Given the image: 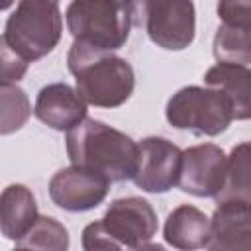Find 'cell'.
Masks as SVG:
<instances>
[{
  "label": "cell",
  "instance_id": "obj_15",
  "mask_svg": "<svg viewBox=\"0 0 251 251\" xmlns=\"http://www.w3.org/2000/svg\"><path fill=\"white\" fill-rule=\"evenodd\" d=\"M249 69L241 65H227V63H218L208 73L204 75V82L208 88H216L224 92L231 106H233V116L235 120H247L251 112V102H249Z\"/></svg>",
  "mask_w": 251,
  "mask_h": 251
},
{
  "label": "cell",
  "instance_id": "obj_16",
  "mask_svg": "<svg viewBox=\"0 0 251 251\" xmlns=\"http://www.w3.org/2000/svg\"><path fill=\"white\" fill-rule=\"evenodd\" d=\"M214 57L218 63L247 67L251 61V25L222 24L214 35Z\"/></svg>",
  "mask_w": 251,
  "mask_h": 251
},
{
  "label": "cell",
  "instance_id": "obj_24",
  "mask_svg": "<svg viewBox=\"0 0 251 251\" xmlns=\"http://www.w3.org/2000/svg\"><path fill=\"white\" fill-rule=\"evenodd\" d=\"M14 251H29V249H24V247H16Z\"/></svg>",
  "mask_w": 251,
  "mask_h": 251
},
{
  "label": "cell",
  "instance_id": "obj_9",
  "mask_svg": "<svg viewBox=\"0 0 251 251\" xmlns=\"http://www.w3.org/2000/svg\"><path fill=\"white\" fill-rule=\"evenodd\" d=\"M227 157L214 143L188 147L180 157L178 186L192 196H218L226 178Z\"/></svg>",
  "mask_w": 251,
  "mask_h": 251
},
{
  "label": "cell",
  "instance_id": "obj_14",
  "mask_svg": "<svg viewBox=\"0 0 251 251\" xmlns=\"http://www.w3.org/2000/svg\"><path fill=\"white\" fill-rule=\"evenodd\" d=\"M210 218L188 204L175 208L165 222V241L178 251H196L206 245Z\"/></svg>",
  "mask_w": 251,
  "mask_h": 251
},
{
  "label": "cell",
  "instance_id": "obj_22",
  "mask_svg": "<svg viewBox=\"0 0 251 251\" xmlns=\"http://www.w3.org/2000/svg\"><path fill=\"white\" fill-rule=\"evenodd\" d=\"M218 16L222 24H237V25H251V2H220Z\"/></svg>",
  "mask_w": 251,
  "mask_h": 251
},
{
  "label": "cell",
  "instance_id": "obj_13",
  "mask_svg": "<svg viewBox=\"0 0 251 251\" xmlns=\"http://www.w3.org/2000/svg\"><path fill=\"white\" fill-rule=\"evenodd\" d=\"M37 220L33 192L24 184H10L0 194V231L8 239H22Z\"/></svg>",
  "mask_w": 251,
  "mask_h": 251
},
{
  "label": "cell",
  "instance_id": "obj_8",
  "mask_svg": "<svg viewBox=\"0 0 251 251\" xmlns=\"http://www.w3.org/2000/svg\"><path fill=\"white\" fill-rule=\"evenodd\" d=\"M182 151L165 137H145L137 145L135 184L145 192H167L178 182Z\"/></svg>",
  "mask_w": 251,
  "mask_h": 251
},
{
  "label": "cell",
  "instance_id": "obj_6",
  "mask_svg": "<svg viewBox=\"0 0 251 251\" xmlns=\"http://www.w3.org/2000/svg\"><path fill=\"white\" fill-rule=\"evenodd\" d=\"M143 14L149 39L163 49L180 51L188 47L196 31V14L192 2H141L137 6Z\"/></svg>",
  "mask_w": 251,
  "mask_h": 251
},
{
  "label": "cell",
  "instance_id": "obj_21",
  "mask_svg": "<svg viewBox=\"0 0 251 251\" xmlns=\"http://www.w3.org/2000/svg\"><path fill=\"white\" fill-rule=\"evenodd\" d=\"M82 249L84 251H127L124 245H120L98 222H92L88 224L84 229H82Z\"/></svg>",
  "mask_w": 251,
  "mask_h": 251
},
{
  "label": "cell",
  "instance_id": "obj_10",
  "mask_svg": "<svg viewBox=\"0 0 251 251\" xmlns=\"http://www.w3.org/2000/svg\"><path fill=\"white\" fill-rule=\"evenodd\" d=\"M110 190V180L80 167L57 171L49 180L51 200L67 212H86L102 204Z\"/></svg>",
  "mask_w": 251,
  "mask_h": 251
},
{
  "label": "cell",
  "instance_id": "obj_3",
  "mask_svg": "<svg viewBox=\"0 0 251 251\" xmlns=\"http://www.w3.org/2000/svg\"><path fill=\"white\" fill-rule=\"evenodd\" d=\"M133 10L131 2L76 0L67 8V25L75 41L112 53L127 41Z\"/></svg>",
  "mask_w": 251,
  "mask_h": 251
},
{
  "label": "cell",
  "instance_id": "obj_1",
  "mask_svg": "<svg viewBox=\"0 0 251 251\" xmlns=\"http://www.w3.org/2000/svg\"><path fill=\"white\" fill-rule=\"evenodd\" d=\"M67 155L73 167L96 173L110 182L129 180L137 169V143L124 131L90 118L67 131Z\"/></svg>",
  "mask_w": 251,
  "mask_h": 251
},
{
  "label": "cell",
  "instance_id": "obj_18",
  "mask_svg": "<svg viewBox=\"0 0 251 251\" xmlns=\"http://www.w3.org/2000/svg\"><path fill=\"white\" fill-rule=\"evenodd\" d=\"M18 247L29 251H69V231L55 218L37 216L25 235L18 239Z\"/></svg>",
  "mask_w": 251,
  "mask_h": 251
},
{
  "label": "cell",
  "instance_id": "obj_12",
  "mask_svg": "<svg viewBox=\"0 0 251 251\" xmlns=\"http://www.w3.org/2000/svg\"><path fill=\"white\" fill-rule=\"evenodd\" d=\"M208 251H249V202H220L210 218Z\"/></svg>",
  "mask_w": 251,
  "mask_h": 251
},
{
  "label": "cell",
  "instance_id": "obj_17",
  "mask_svg": "<svg viewBox=\"0 0 251 251\" xmlns=\"http://www.w3.org/2000/svg\"><path fill=\"white\" fill-rule=\"evenodd\" d=\"M216 202H249V143L243 141L231 149L226 167L224 186Z\"/></svg>",
  "mask_w": 251,
  "mask_h": 251
},
{
  "label": "cell",
  "instance_id": "obj_19",
  "mask_svg": "<svg viewBox=\"0 0 251 251\" xmlns=\"http://www.w3.org/2000/svg\"><path fill=\"white\" fill-rule=\"evenodd\" d=\"M31 116L27 94L16 84L0 86V135L14 133L25 126Z\"/></svg>",
  "mask_w": 251,
  "mask_h": 251
},
{
  "label": "cell",
  "instance_id": "obj_4",
  "mask_svg": "<svg viewBox=\"0 0 251 251\" xmlns=\"http://www.w3.org/2000/svg\"><path fill=\"white\" fill-rule=\"evenodd\" d=\"M61 31L63 20L57 2L24 0L10 14L4 37L24 61L33 63L57 47Z\"/></svg>",
  "mask_w": 251,
  "mask_h": 251
},
{
  "label": "cell",
  "instance_id": "obj_20",
  "mask_svg": "<svg viewBox=\"0 0 251 251\" xmlns=\"http://www.w3.org/2000/svg\"><path fill=\"white\" fill-rule=\"evenodd\" d=\"M27 61H24L6 41L4 35H0V86L2 84H14L24 78L27 73Z\"/></svg>",
  "mask_w": 251,
  "mask_h": 251
},
{
  "label": "cell",
  "instance_id": "obj_7",
  "mask_svg": "<svg viewBox=\"0 0 251 251\" xmlns=\"http://www.w3.org/2000/svg\"><path fill=\"white\" fill-rule=\"evenodd\" d=\"M100 224L127 251H137L157 233V214L153 206L137 196L114 200Z\"/></svg>",
  "mask_w": 251,
  "mask_h": 251
},
{
  "label": "cell",
  "instance_id": "obj_11",
  "mask_svg": "<svg viewBox=\"0 0 251 251\" xmlns=\"http://www.w3.org/2000/svg\"><path fill=\"white\" fill-rule=\"evenodd\" d=\"M33 112L45 126L69 131L86 118V102L69 84L53 82L39 90Z\"/></svg>",
  "mask_w": 251,
  "mask_h": 251
},
{
  "label": "cell",
  "instance_id": "obj_2",
  "mask_svg": "<svg viewBox=\"0 0 251 251\" xmlns=\"http://www.w3.org/2000/svg\"><path fill=\"white\" fill-rule=\"evenodd\" d=\"M67 63L69 71L75 75L78 96L90 106L118 108L127 102L133 92V69L126 59L114 53L73 41Z\"/></svg>",
  "mask_w": 251,
  "mask_h": 251
},
{
  "label": "cell",
  "instance_id": "obj_23",
  "mask_svg": "<svg viewBox=\"0 0 251 251\" xmlns=\"http://www.w3.org/2000/svg\"><path fill=\"white\" fill-rule=\"evenodd\" d=\"M137 251H165V247H161V245H155V243H147V245L139 247Z\"/></svg>",
  "mask_w": 251,
  "mask_h": 251
},
{
  "label": "cell",
  "instance_id": "obj_5",
  "mask_svg": "<svg viewBox=\"0 0 251 251\" xmlns=\"http://www.w3.org/2000/svg\"><path fill=\"white\" fill-rule=\"evenodd\" d=\"M167 120L176 129L200 135H218L235 120L229 98L216 88L184 86L171 96Z\"/></svg>",
  "mask_w": 251,
  "mask_h": 251
}]
</instances>
